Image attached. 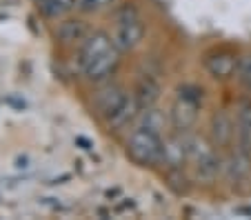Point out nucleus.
I'll list each match as a JSON object with an SVG mask.
<instances>
[{"instance_id": "obj_1", "label": "nucleus", "mask_w": 251, "mask_h": 220, "mask_svg": "<svg viewBox=\"0 0 251 220\" xmlns=\"http://www.w3.org/2000/svg\"><path fill=\"white\" fill-rule=\"evenodd\" d=\"M120 62V49L104 31H94L80 43L78 67L89 80H104L116 72Z\"/></svg>"}, {"instance_id": "obj_2", "label": "nucleus", "mask_w": 251, "mask_h": 220, "mask_svg": "<svg viewBox=\"0 0 251 220\" xmlns=\"http://www.w3.org/2000/svg\"><path fill=\"white\" fill-rule=\"evenodd\" d=\"M162 131L138 122L127 140V156L140 167H156L162 163Z\"/></svg>"}, {"instance_id": "obj_3", "label": "nucleus", "mask_w": 251, "mask_h": 220, "mask_svg": "<svg viewBox=\"0 0 251 220\" xmlns=\"http://www.w3.org/2000/svg\"><path fill=\"white\" fill-rule=\"evenodd\" d=\"M185 140H187V158H189L187 163H191L198 180L211 182L220 171H225V160L220 158L216 149L202 136L185 134Z\"/></svg>"}, {"instance_id": "obj_4", "label": "nucleus", "mask_w": 251, "mask_h": 220, "mask_svg": "<svg viewBox=\"0 0 251 220\" xmlns=\"http://www.w3.org/2000/svg\"><path fill=\"white\" fill-rule=\"evenodd\" d=\"M202 107V89L196 85H182L178 87V96L169 111V120L174 129L189 131L198 120V111Z\"/></svg>"}, {"instance_id": "obj_5", "label": "nucleus", "mask_w": 251, "mask_h": 220, "mask_svg": "<svg viewBox=\"0 0 251 220\" xmlns=\"http://www.w3.org/2000/svg\"><path fill=\"white\" fill-rule=\"evenodd\" d=\"M145 36V24L133 5H123L116 11V31H114V43L120 51H129V49L138 47Z\"/></svg>"}, {"instance_id": "obj_6", "label": "nucleus", "mask_w": 251, "mask_h": 220, "mask_svg": "<svg viewBox=\"0 0 251 220\" xmlns=\"http://www.w3.org/2000/svg\"><path fill=\"white\" fill-rule=\"evenodd\" d=\"M127 96H129V91H125L123 87H118V85L102 87L94 96V105H96V109H98L100 118L107 120L114 111H118V107L127 100Z\"/></svg>"}, {"instance_id": "obj_7", "label": "nucleus", "mask_w": 251, "mask_h": 220, "mask_svg": "<svg viewBox=\"0 0 251 220\" xmlns=\"http://www.w3.org/2000/svg\"><path fill=\"white\" fill-rule=\"evenodd\" d=\"M204 67L207 72L211 73L213 78H218V80H227V78L236 76V69H238V56L227 49L223 51H213L207 56L204 60Z\"/></svg>"}, {"instance_id": "obj_8", "label": "nucleus", "mask_w": 251, "mask_h": 220, "mask_svg": "<svg viewBox=\"0 0 251 220\" xmlns=\"http://www.w3.org/2000/svg\"><path fill=\"white\" fill-rule=\"evenodd\" d=\"M187 140L185 131L182 134L167 136L165 145H162V163L169 169H182V165L187 163Z\"/></svg>"}, {"instance_id": "obj_9", "label": "nucleus", "mask_w": 251, "mask_h": 220, "mask_svg": "<svg viewBox=\"0 0 251 220\" xmlns=\"http://www.w3.org/2000/svg\"><path fill=\"white\" fill-rule=\"evenodd\" d=\"M236 138V124H233L231 116L225 109L216 111L211 116V140L216 147H227L231 140Z\"/></svg>"}, {"instance_id": "obj_10", "label": "nucleus", "mask_w": 251, "mask_h": 220, "mask_svg": "<svg viewBox=\"0 0 251 220\" xmlns=\"http://www.w3.org/2000/svg\"><path fill=\"white\" fill-rule=\"evenodd\" d=\"M133 96H136L138 105H140V111H145L156 105V100L160 98V87H158V82L153 80V78L145 76V78H140L136 91H133Z\"/></svg>"}, {"instance_id": "obj_11", "label": "nucleus", "mask_w": 251, "mask_h": 220, "mask_svg": "<svg viewBox=\"0 0 251 220\" xmlns=\"http://www.w3.org/2000/svg\"><path fill=\"white\" fill-rule=\"evenodd\" d=\"M56 36L60 38V43H82V40L89 36V29L82 20H65V23L58 24Z\"/></svg>"}, {"instance_id": "obj_12", "label": "nucleus", "mask_w": 251, "mask_h": 220, "mask_svg": "<svg viewBox=\"0 0 251 220\" xmlns=\"http://www.w3.org/2000/svg\"><path fill=\"white\" fill-rule=\"evenodd\" d=\"M249 163H251V156L245 153L242 149H236V151L225 160V173H227L231 180H242V178L249 173Z\"/></svg>"}, {"instance_id": "obj_13", "label": "nucleus", "mask_w": 251, "mask_h": 220, "mask_svg": "<svg viewBox=\"0 0 251 220\" xmlns=\"http://www.w3.org/2000/svg\"><path fill=\"white\" fill-rule=\"evenodd\" d=\"M38 11L47 18H62L74 7H78V0H36Z\"/></svg>"}, {"instance_id": "obj_14", "label": "nucleus", "mask_w": 251, "mask_h": 220, "mask_svg": "<svg viewBox=\"0 0 251 220\" xmlns=\"http://www.w3.org/2000/svg\"><path fill=\"white\" fill-rule=\"evenodd\" d=\"M236 78L247 91H251V53L238 58V69H236Z\"/></svg>"}, {"instance_id": "obj_15", "label": "nucleus", "mask_w": 251, "mask_h": 220, "mask_svg": "<svg viewBox=\"0 0 251 220\" xmlns=\"http://www.w3.org/2000/svg\"><path fill=\"white\" fill-rule=\"evenodd\" d=\"M109 5H114V0H78V9L85 14H94V11H100Z\"/></svg>"}]
</instances>
